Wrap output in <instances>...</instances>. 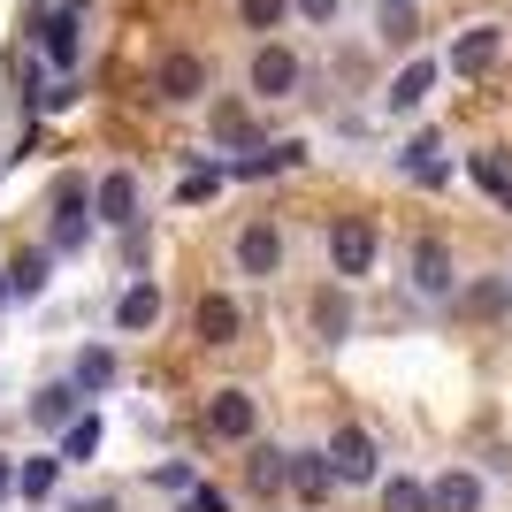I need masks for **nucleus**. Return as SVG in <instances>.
<instances>
[{
  "label": "nucleus",
  "instance_id": "obj_1",
  "mask_svg": "<svg viewBox=\"0 0 512 512\" xmlns=\"http://www.w3.org/2000/svg\"><path fill=\"white\" fill-rule=\"evenodd\" d=\"M283 253H291V245H283V222H268V214H253V222L230 237V268H237V276H253V283L283 276Z\"/></svg>",
  "mask_w": 512,
  "mask_h": 512
},
{
  "label": "nucleus",
  "instance_id": "obj_2",
  "mask_svg": "<svg viewBox=\"0 0 512 512\" xmlns=\"http://www.w3.org/2000/svg\"><path fill=\"white\" fill-rule=\"evenodd\" d=\"M375 253H383V237H375L367 214H337V222H329V268H337L344 283L375 276Z\"/></svg>",
  "mask_w": 512,
  "mask_h": 512
},
{
  "label": "nucleus",
  "instance_id": "obj_3",
  "mask_svg": "<svg viewBox=\"0 0 512 512\" xmlns=\"http://www.w3.org/2000/svg\"><path fill=\"white\" fill-rule=\"evenodd\" d=\"M321 459H329V482H344V490H367V482L383 474V451H375L367 428H337V436L321 444Z\"/></svg>",
  "mask_w": 512,
  "mask_h": 512
},
{
  "label": "nucleus",
  "instance_id": "obj_4",
  "mask_svg": "<svg viewBox=\"0 0 512 512\" xmlns=\"http://www.w3.org/2000/svg\"><path fill=\"white\" fill-rule=\"evenodd\" d=\"M245 85H253V100H299V85H306V62L291 54V46L260 39V46H253V69H245Z\"/></svg>",
  "mask_w": 512,
  "mask_h": 512
},
{
  "label": "nucleus",
  "instance_id": "obj_5",
  "mask_svg": "<svg viewBox=\"0 0 512 512\" xmlns=\"http://www.w3.org/2000/svg\"><path fill=\"white\" fill-rule=\"evenodd\" d=\"M153 100H161V107H192V100H207V54H192V46H169V54L153 62Z\"/></svg>",
  "mask_w": 512,
  "mask_h": 512
},
{
  "label": "nucleus",
  "instance_id": "obj_6",
  "mask_svg": "<svg viewBox=\"0 0 512 512\" xmlns=\"http://www.w3.org/2000/svg\"><path fill=\"white\" fill-rule=\"evenodd\" d=\"M54 253H77L92 237V176H54Z\"/></svg>",
  "mask_w": 512,
  "mask_h": 512
},
{
  "label": "nucleus",
  "instance_id": "obj_7",
  "mask_svg": "<svg viewBox=\"0 0 512 512\" xmlns=\"http://www.w3.org/2000/svg\"><path fill=\"white\" fill-rule=\"evenodd\" d=\"M199 428H207L214 444H253V436H260V406H253V390H214L207 413H199Z\"/></svg>",
  "mask_w": 512,
  "mask_h": 512
},
{
  "label": "nucleus",
  "instance_id": "obj_8",
  "mask_svg": "<svg viewBox=\"0 0 512 512\" xmlns=\"http://www.w3.org/2000/svg\"><path fill=\"white\" fill-rule=\"evenodd\" d=\"M406 283L421 291V299H451V291H459V268H451L444 237H413L406 245Z\"/></svg>",
  "mask_w": 512,
  "mask_h": 512
},
{
  "label": "nucleus",
  "instance_id": "obj_9",
  "mask_svg": "<svg viewBox=\"0 0 512 512\" xmlns=\"http://www.w3.org/2000/svg\"><path fill=\"white\" fill-rule=\"evenodd\" d=\"M85 8H77V0H69V8H46L39 16V54L54 69H62V77H77V62H85Z\"/></svg>",
  "mask_w": 512,
  "mask_h": 512
},
{
  "label": "nucleus",
  "instance_id": "obj_10",
  "mask_svg": "<svg viewBox=\"0 0 512 512\" xmlns=\"http://www.w3.org/2000/svg\"><path fill=\"white\" fill-rule=\"evenodd\" d=\"M306 329H314V344H344L352 329H360V314H352V291H344V276H337V283H321L314 299H306Z\"/></svg>",
  "mask_w": 512,
  "mask_h": 512
},
{
  "label": "nucleus",
  "instance_id": "obj_11",
  "mask_svg": "<svg viewBox=\"0 0 512 512\" xmlns=\"http://www.w3.org/2000/svg\"><path fill=\"white\" fill-rule=\"evenodd\" d=\"M92 214H100V230H138V176L107 169L100 184H92Z\"/></svg>",
  "mask_w": 512,
  "mask_h": 512
},
{
  "label": "nucleus",
  "instance_id": "obj_12",
  "mask_svg": "<svg viewBox=\"0 0 512 512\" xmlns=\"http://www.w3.org/2000/svg\"><path fill=\"white\" fill-rule=\"evenodd\" d=\"M497 54H505V31H497V23H474V31L451 39V69H459V77H490Z\"/></svg>",
  "mask_w": 512,
  "mask_h": 512
},
{
  "label": "nucleus",
  "instance_id": "obj_13",
  "mask_svg": "<svg viewBox=\"0 0 512 512\" xmlns=\"http://www.w3.org/2000/svg\"><path fill=\"white\" fill-rule=\"evenodd\" d=\"M237 329H245L237 299H222V291H199V306H192V337L222 352V344H237Z\"/></svg>",
  "mask_w": 512,
  "mask_h": 512
},
{
  "label": "nucleus",
  "instance_id": "obj_14",
  "mask_svg": "<svg viewBox=\"0 0 512 512\" xmlns=\"http://www.w3.org/2000/svg\"><path fill=\"white\" fill-rule=\"evenodd\" d=\"M77 413H85V390L77 383H46L39 398H31V428H39V436H62Z\"/></svg>",
  "mask_w": 512,
  "mask_h": 512
},
{
  "label": "nucleus",
  "instance_id": "obj_15",
  "mask_svg": "<svg viewBox=\"0 0 512 512\" xmlns=\"http://www.w3.org/2000/svg\"><path fill=\"white\" fill-rule=\"evenodd\" d=\"M153 321H161V276H138L123 299H115V329L138 337V329H153Z\"/></svg>",
  "mask_w": 512,
  "mask_h": 512
},
{
  "label": "nucleus",
  "instance_id": "obj_16",
  "mask_svg": "<svg viewBox=\"0 0 512 512\" xmlns=\"http://www.w3.org/2000/svg\"><path fill=\"white\" fill-rule=\"evenodd\" d=\"M428 512H482V474H467V467L436 474L428 482Z\"/></svg>",
  "mask_w": 512,
  "mask_h": 512
},
{
  "label": "nucleus",
  "instance_id": "obj_17",
  "mask_svg": "<svg viewBox=\"0 0 512 512\" xmlns=\"http://www.w3.org/2000/svg\"><path fill=\"white\" fill-rule=\"evenodd\" d=\"M467 176H474V192H490L497 207H512V153H505V146L467 153Z\"/></svg>",
  "mask_w": 512,
  "mask_h": 512
},
{
  "label": "nucleus",
  "instance_id": "obj_18",
  "mask_svg": "<svg viewBox=\"0 0 512 512\" xmlns=\"http://www.w3.org/2000/svg\"><path fill=\"white\" fill-rule=\"evenodd\" d=\"M207 138H214V146H260L253 107H245V100H214L207 107Z\"/></svg>",
  "mask_w": 512,
  "mask_h": 512
},
{
  "label": "nucleus",
  "instance_id": "obj_19",
  "mask_svg": "<svg viewBox=\"0 0 512 512\" xmlns=\"http://www.w3.org/2000/svg\"><path fill=\"white\" fill-rule=\"evenodd\" d=\"M306 161V138H283V146H253L245 161H230L222 176H283V169H299Z\"/></svg>",
  "mask_w": 512,
  "mask_h": 512
},
{
  "label": "nucleus",
  "instance_id": "obj_20",
  "mask_svg": "<svg viewBox=\"0 0 512 512\" xmlns=\"http://www.w3.org/2000/svg\"><path fill=\"white\" fill-rule=\"evenodd\" d=\"M428 92H436V62H406V69H398V77H390L383 107H390V115H413V107H421Z\"/></svg>",
  "mask_w": 512,
  "mask_h": 512
},
{
  "label": "nucleus",
  "instance_id": "obj_21",
  "mask_svg": "<svg viewBox=\"0 0 512 512\" xmlns=\"http://www.w3.org/2000/svg\"><path fill=\"white\" fill-rule=\"evenodd\" d=\"M451 299H459V314H467V321H505L512 314V283L482 276V283H467V291H451Z\"/></svg>",
  "mask_w": 512,
  "mask_h": 512
},
{
  "label": "nucleus",
  "instance_id": "obj_22",
  "mask_svg": "<svg viewBox=\"0 0 512 512\" xmlns=\"http://www.w3.org/2000/svg\"><path fill=\"white\" fill-rule=\"evenodd\" d=\"M115 375H123V360H115L107 344H85V352H77V367H69V383L85 390V398H100V390H115Z\"/></svg>",
  "mask_w": 512,
  "mask_h": 512
},
{
  "label": "nucleus",
  "instance_id": "obj_23",
  "mask_svg": "<svg viewBox=\"0 0 512 512\" xmlns=\"http://www.w3.org/2000/svg\"><path fill=\"white\" fill-rule=\"evenodd\" d=\"M54 482H62V451H39V459H23V467H16V497H31V505H46Z\"/></svg>",
  "mask_w": 512,
  "mask_h": 512
},
{
  "label": "nucleus",
  "instance_id": "obj_24",
  "mask_svg": "<svg viewBox=\"0 0 512 512\" xmlns=\"http://www.w3.org/2000/svg\"><path fill=\"white\" fill-rule=\"evenodd\" d=\"M253 497H276V490H291V451H276V444H260L253 451Z\"/></svg>",
  "mask_w": 512,
  "mask_h": 512
},
{
  "label": "nucleus",
  "instance_id": "obj_25",
  "mask_svg": "<svg viewBox=\"0 0 512 512\" xmlns=\"http://www.w3.org/2000/svg\"><path fill=\"white\" fill-rule=\"evenodd\" d=\"M46 283H54V253H39V245H31V253H16V268H8V291H16V299H39Z\"/></svg>",
  "mask_w": 512,
  "mask_h": 512
},
{
  "label": "nucleus",
  "instance_id": "obj_26",
  "mask_svg": "<svg viewBox=\"0 0 512 512\" xmlns=\"http://www.w3.org/2000/svg\"><path fill=\"white\" fill-rule=\"evenodd\" d=\"M100 436H107V428H100V413H77V421L62 428V467H85L92 451H100Z\"/></svg>",
  "mask_w": 512,
  "mask_h": 512
},
{
  "label": "nucleus",
  "instance_id": "obj_27",
  "mask_svg": "<svg viewBox=\"0 0 512 512\" xmlns=\"http://www.w3.org/2000/svg\"><path fill=\"white\" fill-rule=\"evenodd\" d=\"M398 169H406L413 184H444V176H451V169H444V146H436V138H413V146L398 153Z\"/></svg>",
  "mask_w": 512,
  "mask_h": 512
},
{
  "label": "nucleus",
  "instance_id": "obj_28",
  "mask_svg": "<svg viewBox=\"0 0 512 512\" xmlns=\"http://www.w3.org/2000/svg\"><path fill=\"white\" fill-rule=\"evenodd\" d=\"M291 490H299V497L329 490V459H321V451H291Z\"/></svg>",
  "mask_w": 512,
  "mask_h": 512
},
{
  "label": "nucleus",
  "instance_id": "obj_29",
  "mask_svg": "<svg viewBox=\"0 0 512 512\" xmlns=\"http://www.w3.org/2000/svg\"><path fill=\"white\" fill-rule=\"evenodd\" d=\"M283 16H291V0H237V23H245V31H260V39H268V31H283Z\"/></svg>",
  "mask_w": 512,
  "mask_h": 512
},
{
  "label": "nucleus",
  "instance_id": "obj_30",
  "mask_svg": "<svg viewBox=\"0 0 512 512\" xmlns=\"http://www.w3.org/2000/svg\"><path fill=\"white\" fill-rule=\"evenodd\" d=\"M383 512H428V482H413V474H390V482H383Z\"/></svg>",
  "mask_w": 512,
  "mask_h": 512
},
{
  "label": "nucleus",
  "instance_id": "obj_31",
  "mask_svg": "<svg viewBox=\"0 0 512 512\" xmlns=\"http://www.w3.org/2000/svg\"><path fill=\"white\" fill-rule=\"evenodd\" d=\"M176 512H237V505H230L222 490H214V482H192V490L176 497Z\"/></svg>",
  "mask_w": 512,
  "mask_h": 512
},
{
  "label": "nucleus",
  "instance_id": "obj_32",
  "mask_svg": "<svg viewBox=\"0 0 512 512\" xmlns=\"http://www.w3.org/2000/svg\"><path fill=\"white\" fill-rule=\"evenodd\" d=\"M192 482H199L192 467H153V490H161V497H184Z\"/></svg>",
  "mask_w": 512,
  "mask_h": 512
},
{
  "label": "nucleus",
  "instance_id": "obj_33",
  "mask_svg": "<svg viewBox=\"0 0 512 512\" xmlns=\"http://www.w3.org/2000/svg\"><path fill=\"white\" fill-rule=\"evenodd\" d=\"M291 16H306V23H337V16H344V0H291Z\"/></svg>",
  "mask_w": 512,
  "mask_h": 512
},
{
  "label": "nucleus",
  "instance_id": "obj_34",
  "mask_svg": "<svg viewBox=\"0 0 512 512\" xmlns=\"http://www.w3.org/2000/svg\"><path fill=\"white\" fill-rule=\"evenodd\" d=\"M214 192H222V169H199V176H184L176 199H214Z\"/></svg>",
  "mask_w": 512,
  "mask_h": 512
},
{
  "label": "nucleus",
  "instance_id": "obj_35",
  "mask_svg": "<svg viewBox=\"0 0 512 512\" xmlns=\"http://www.w3.org/2000/svg\"><path fill=\"white\" fill-rule=\"evenodd\" d=\"M62 512H123V505H115V497H69Z\"/></svg>",
  "mask_w": 512,
  "mask_h": 512
},
{
  "label": "nucleus",
  "instance_id": "obj_36",
  "mask_svg": "<svg viewBox=\"0 0 512 512\" xmlns=\"http://www.w3.org/2000/svg\"><path fill=\"white\" fill-rule=\"evenodd\" d=\"M8 497H16V467H8V459H0V505H8Z\"/></svg>",
  "mask_w": 512,
  "mask_h": 512
},
{
  "label": "nucleus",
  "instance_id": "obj_37",
  "mask_svg": "<svg viewBox=\"0 0 512 512\" xmlns=\"http://www.w3.org/2000/svg\"><path fill=\"white\" fill-rule=\"evenodd\" d=\"M8 299H16V291H8V268H0V306H8Z\"/></svg>",
  "mask_w": 512,
  "mask_h": 512
}]
</instances>
